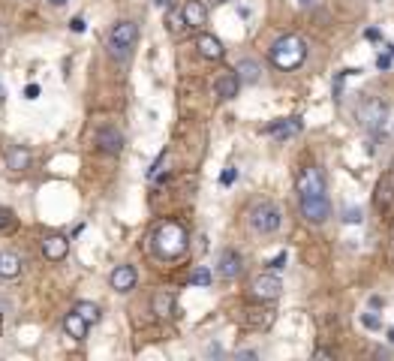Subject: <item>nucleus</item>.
Wrapping results in <instances>:
<instances>
[{
    "mask_svg": "<svg viewBox=\"0 0 394 361\" xmlns=\"http://www.w3.org/2000/svg\"><path fill=\"white\" fill-rule=\"evenodd\" d=\"M295 129H301V120L289 118V120H277V124H271V127H268V133H271V136H277V139H286V136L295 133Z\"/></svg>",
    "mask_w": 394,
    "mask_h": 361,
    "instance_id": "nucleus-22",
    "label": "nucleus"
},
{
    "mask_svg": "<svg viewBox=\"0 0 394 361\" xmlns=\"http://www.w3.org/2000/svg\"><path fill=\"white\" fill-rule=\"evenodd\" d=\"M304 60H307V43L298 34H286L271 45V64L277 69H286L289 73V69H298Z\"/></svg>",
    "mask_w": 394,
    "mask_h": 361,
    "instance_id": "nucleus-2",
    "label": "nucleus"
},
{
    "mask_svg": "<svg viewBox=\"0 0 394 361\" xmlns=\"http://www.w3.org/2000/svg\"><path fill=\"white\" fill-rule=\"evenodd\" d=\"M343 223H361V208H349V211H343Z\"/></svg>",
    "mask_w": 394,
    "mask_h": 361,
    "instance_id": "nucleus-27",
    "label": "nucleus"
},
{
    "mask_svg": "<svg viewBox=\"0 0 394 361\" xmlns=\"http://www.w3.org/2000/svg\"><path fill=\"white\" fill-rule=\"evenodd\" d=\"M235 73H238V78H241V85H259V78H262V66L256 64L253 57H244V60H238Z\"/></svg>",
    "mask_w": 394,
    "mask_h": 361,
    "instance_id": "nucleus-20",
    "label": "nucleus"
},
{
    "mask_svg": "<svg viewBox=\"0 0 394 361\" xmlns=\"http://www.w3.org/2000/svg\"><path fill=\"white\" fill-rule=\"evenodd\" d=\"M313 196H328L325 178H322L319 166H304L298 175V199H313Z\"/></svg>",
    "mask_w": 394,
    "mask_h": 361,
    "instance_id": "nucleus-6",
    "label": "nucleus"
},
{
    "mask_svg": "<svg viewBox=\"0 0 394 361\" xmlns=\"http://www.w3.org/2000/svg\"><path fill=\"white\" fill-rule=\"evenodd\" d=\"M235 180V169H229V172H223V184H232Z\"/></svg>",
    "mask_w": 394,
    "mask_h": 361,
    "instance_id": "nucleus-31",
    "label": "nucleus"
},
{
    "mask_svg": "<svg viewBox=\"0 0 394 361\" xmlns=\"http://www.w3.org/2000/svg\"><path fill=\"white\" fill-rule=\"evenodd\" d=\"M139 43V24L129 22V18H120L108 30V48H112L115 57H127Z\"/></svg>",
    "mask_w": 394,
    "mask_h": 361,
    "instance_id": "nucleus-3",
    "label": "nucleus"
},
{
    "mask_svg": "<svg viewBox=\"0 0 394 361\" xmlns=\"http://www.w3.org/2000/svg\"><path fill=\"white\" fill-rule=\"evenodd\" d=\"M280 292H283V280L274 274V271L259 274L253 280V286H250V295H253L256 301H274V298H280Z\"/></svg>",
    "mask_w": 394,
    "mask_h": 361,
    "instance_id": "nucleus-8",
    "label": "nucleus"
},
{
    "mask_svg": "<svg viewBox=\"0 0 394 361\" xmlns=\"http://www.w3.org/2000/svg\"><path fill=\"white\" fill-rule=\"evenodd\" d=\"M3 163H6L9 172H27L30 163H34V157H30V150L24 145H9Z\"/></svg>",
    "mask_w": 394,
    "mask_h": 361,
    "instance_id": "nucleus-14",
    "label": "nucleus"
},
{
    "mask_svg": "<svg viewBox=\"0 0 394 361\" xmlns=\"http://www.w3.org/2000/svg\"><path fill=\"white\" fill-rule=\"evenodd\" d=\"M150 247H154V253L160 259H178V256L187 253L190 235H187L184 226L175 223V220H163V223L157 226L154 238H150Z\"/></svg>",
    "mask_w": 394,
    "mask_h": 361,
    "instance_id": "nucleus-1",
    "label": "nucleus"
},
{
    "mask_svg": "<svg viewBox=\"0 0 394 361\" xmlns=\"http://www.w3.org/2000/svg\"><path fill=\"white\" fill-rule=\"evenodd\" d=\"M386 118H388V106L382 103L379 97H365L356 108V120L367 129V133H379L382 124H386Z\"/></svg>",
    "mask_w": 394,
    "mask_h": 361,
    "instance_id": "nucleus-4",
    "label": "nucleus"
},
{
    "mask_svg": "<svg viewBox=\"0 0 394 361\" xmlns=\"http://www.w3.org/2000/svg\"><path fill=\"white\" fill-rule=\"evenodd\" d=\"M373 208L382 211V214L394 208V172H386L377 180V190H373Z\"/></svg>",
    "mask_w": 394,
    "mask_h": 361,
    "instance_id": "nucleus-10",
    "label": "nucleus"
},
{
    "mask_svg": "<svg viewBox=\"0 0 394 361\" xmlns=\"http://www.w3.org/2000/svg\"><path fill=\"white\" fill-rule=\"evenodd\" d=\"M208 3H214V6H220V3H229V0H208Z\"/></svg>",
    "mask_w": 394,
    "mask_h": 361,
    "instance_id": "nucleus-35",
    "label": "nucleus"
},
{
    "mask_svg": "<svg viewBox=\"0 0 394 361\" xmlns=\"http://www.w3.org/2000/svg\"><path fill=\"white\" fill-rule=\"evenodd\" d=\"M283 262H286V253H280V256L274 259V262H271V268H283Z\"/></svg>",
    "mask_w": 394,
    "mask_h": 361,
    "instance_id": "nucleus-32",
    "label": "nucleus"
},
{
    "mask_svg": "<svg viewBox=\"0 0 394 361\" xmlns=\"http://www.w3.org/2000/svg\"><path fill=\"white\" fill-rule=\"evenodd\" d=\"M361 323H365L367 328H379V316L377 313H365V316H361Z\"/></svg>",
    "mask_w": 394,
    "mask_h": 361,
    "instance_id": "nucleus-28",
    "label": "nucleus"
},
{
    "mask_svg": "<svg viewBox=\"0 0 394 361\" xmlns=\"http://www.w3.org/2000/svg\"><path fill=\"white\" fill-rule=\"evenodd\" d=\"M150 307H154V313L160 319L175 316V295H171V292H157L154 301H150Z\"/></svg>",
    "mask_w": 394,
    "mask_h": 361,
    "instance_id": "nucleus-21",
    "label": "nucleus"
},
{
    "mask_svg": "<svg viewBox=\"0 0 394 361\" xmlns=\"http://www.w3.org/2000/svg\"><path fill=\"white\" fill-rule=\"evenodd\" d=\"M298 205H301V214H304L307 223L313 226H322L325 220L331 217V202H328V196H313V199H298Z\"/></svg>",
    "mask_w": 394,
    "mask_h": 361,
    "instance_id": "nucleus-7",
    "label": "nucleus"
},
{
    "mask_svg": "<svg viewBox=\"0 0 394 361\" xmlns=\"http://www.w3.org/2000/svg\"><path fill=\"white\" fill-rule=\"evenodd\" d=\"M73 310H78V313H82L90 325H97V323H99V304H94V301H78V304H76Z\"/></svg>",
    "mask_w": 394,
    "mask_h": 361,
    "instance_id": "nucleus-23",
    "label": "nucleus"
},
{
    "mask_svg": "<svg viewBox=\"0 0 394 361\" xmlns=\"http://www.w3.org/2000/svg\"><path fill=\"white\" fill-rule=\"evenodd\" d=\"M157 3H160V6H169V0H157Z\"/></svg>",
    "mask_w": 394,
    "mask_h": 361,
    "instance_id": "nucleus-36",
    "label": "nucleus"
},
{
    "mask_svg": "<svg viewBox=\"0 0 394 361\" xmlns=\"http://www.w3.org/2000/svg\"><path fill=\"white\" fill-rule=\"evenodd\" d=\"M181 13H184L187 27H193V30H199L202 24H208V6L202 3V0H187V3L181 6Z\"/></svg>",
    "mask_w": 394,
    "mask_h": 361,
    "instance_id": "nucleus-15",
    "label": "nucleus"
},
{
    "mask_svg": "<svg viewBox=\"0 0 394 361\" xmlns=\"http://www.w3.org/2000/svg\"><path fill=\"white\" fill-rule=\"evenodd\" d=\"M13 226H15V214L6 205H0V232H6V229H13Z\"/></svg>",
    "mask_w": 394,
    "mask_h": 361,
    "instance_id": "nucleus-25",
    "label": "nucleus"
},
{
    "mask_svg": "<svg viewBox=\"0 0 394 361\" xmlns=\"http://www.w3.org/2000/svg\"><path fill=\"white\" fill-rule=\"evenodd\" d=\"M313 3H316V0H298V6H301V9H310Z\"/></svg>",
    "mask_w": 394,
    "mask_h": 361,
    "instance_id": "nucleus-33",
    "label": "nucleus"
},
{
    "mask_svg": "<svg viewBox=\"0 0 394 361\" xmlns=\"http://www.w3.org/2000/svg\"><path fill=\"white\" fill-rule=\"evenodd\" d=\"M166 22H169V30H171V34H181V30L187 27V22H184V13H169V18H166Z\"/></svg>",
    "mask_w": 394,
    "mask_h": 361,
    "instance_id": "nucleus-26",
    "label": "nucleus"
},
{
    "mask_svg": "<svg viewBox=\"0 0 394 361\" xmlns=\"http://www.w3.org/2000/svg\"><path fill=\"white\" fill-rule=\"evenodd\" d=\"M43 256L48 262H64L69 256V238L66 235H48L43 238Z\"/></svg>",
    "mask_w": 394,
    "mask_h": 361,
    "instance_id": "nucleus-13",
    "label": "nucleus"
},
{
    "mask_svg": "<svg viewBox=\"0 0 394 361\" xmlns=\"http://www.w3.org/2000/svg\"><path fill=\"white\" fill-rule=\"evenodd\" d=\"M24 97H27V99H36V97H39V87H36V85H27Z\"/></svg>",
    "mask_w": 394,
    "mask_h": 361,
    "instance_id": "nucleus-29",
    "label": "nucleus"
},
{
    "mask_svg": "<svg viewBox=\"0 0 394 361\" xmlns=\"http://www.w3.org/2000/svg\"><path fill=\"white\" fill-rule=\"evenodd\" d=\"M250 226H253L256 235H274L283 226V211L274 202H259L250 211Z\"/></svg>",
    "mask_w": 394,
    "mask_h": 361,
    "instance_id": "nucleus-5",
    "label": "nucleus"
},
{
    "mask_svg": "<svg viewBox=\"0 0 394 361\" xmlns=\"http://www.w3.org/2000/svg\"><path fill=\"white\" fill-rule=\"evenodd\" d=\"M87 328H90V323H87L82 313H78V310H69V313L64 316V331L73 340H85L87 337Z\"/></svg>",
    "mask_w": 394,
    "mask_h": 361,
    "instance_id": "nucleus-17",
    "label": "nucleus"
},
{
    "mask_svg": "<svg viewBox=\"0 0 394 361\" xmlns=\"http://www.w3.org/2000/svg\"><path fill=\"white\" fill-rule=\"evenodd\" d=\"M94 142H97V148L103 150V154L118 157L120 150H124V133H120L118 127H99L97 136H94Z\"/></svg>",
    "mask_w": 394,
    "mask_h": 361,
    "instance_id": "nucleus-9",
    "label": "nucleus"
},
{
    "mask_svg": "<svg viewBox=\"0 0 394 361\" xmlns=\"http://www.w3.org/2000/svg\"><path fill=\"white\" fill-rule=\"evenodd\" d=\"M45 3H48V6H64L66 0H45Z\"/></svg>",
    "mask_w": 394,
    "mask_h": 361,
    "instance_id": "nucleus-34",
    "label": "nucleus"
},
{
    "mask_svg": "<svg viewBox=\"0 0 394 361\" xmlns=\"http://www.w3.org/2000/svg\"><path fill=\"white\" fill-rule=\"evenodd\" d=\"M190 286H211V271L208 268H196L190 274Z\"/></svg>",
    "mask_w": 394,
    "mask_h": 361,
    "instance_id": "nucleus-24",
    "label": "nucleus"
},
{
    "mask_svg": "<svg viewBox=\"0 0 394 361\" xmlns=\"http://www.w3.org/2000/svg\"><path fill=\"white\" fill-rule=\"evenodd\" d=\"M238 87H241V78H238V73L232 69V73H223L214 82V94L220 97V99H235L238 97Z\"/></svg>",
    "mask_w": 394,
    "mask_h": 361,
    "instance_id": "nucleus-18",
    "label": "nucleus"
},
{
    "mask_svg": "<svg viewBox=\"0 0 394 361\" xmlns=\"http://www.w3.org/2000/svg\"><path fill=\"white\" fill-rule=\"evenodd\" d=\"M391 340H394V331H391Z\"/></svg>",
    "mask_w": 394,
    "mask_h": 361,
    "instance_id": "nucleus-37",
    "label": "nucleus"
},
{
    "mask_svg": "<svg viewBox=\"0 0 394 361\" xmlns=\"http://www.w3.org/2000/svg\"><path fill=\"white\" fill-rule=\"evenodd\" d=\"M22 274V256L13 250H0V277L3 280H15Z\"/></svg>",
    "mask_w": 394,
    "mask_h": 361,
    "instance_id": "nucleus-19",
    "label": "nucleus"
},
{
    "mask_svg": "<svg viewBox=\"0 0 394 361\" xmlns=\"http://www.w3.org/2000/svg\"><path fill=\"white\" fill-rule=\"evenodd\" d=\"M196 48H199V55L205 57V60H220L226 55V48H223V43L214 36V34H199V39H196Z\"/></svg>",
    "mask_w": 394,
    "mask_h": 361,
    "instance_id": "nucleus-16",
    "label": "nucleus"
},
{
    "mask_svg": "<svg viewBox=\"0 0 394 361\" xmlns=\"http://www.w3.org/2000/svg\"><path fill=\"white\" fill-rule=\"evenodd\" d=\"M73 30H76V34H82V30H85V18H73Z\"/></svg>",
    "mask_w": 394,
    "mask_h": 361,
    "instance_id": "nucleus-30",
    "label": "nucleus"
},
{
    "mask_svg": "<svg viewBox=\"0 0 394 361\" xmlns=\"http://www.w3.org/2000/svg\"><path fill=\"white\" fill-rule=\"evenodd\" d=\"M136 280H139V274H136V268L133 265H118L112 274H108V286L115 289V292H133L136 289Z\"/></svg>",
    "mask_w": 394,
    "mask_h": 361,
    "instance_id": "nucleus-11",
    "label": "nucleus"
},
{
    "mask_svg": "<svg viewBox=\"0 0 394 361\" xmlns=\"http://www.w3.org/2000/svg\"><path fill=\"white\" fill-rule=\"evenodd\" d=\"M241 271H244V259H241L238 250H223L217 259V274L223 280H235Z\"/></svg>",
    "mask_w": 394,
    "mask_h": 361,
    "instance_id": "nucleus-12",
    "label": "nucleus"
}]
</instances>
